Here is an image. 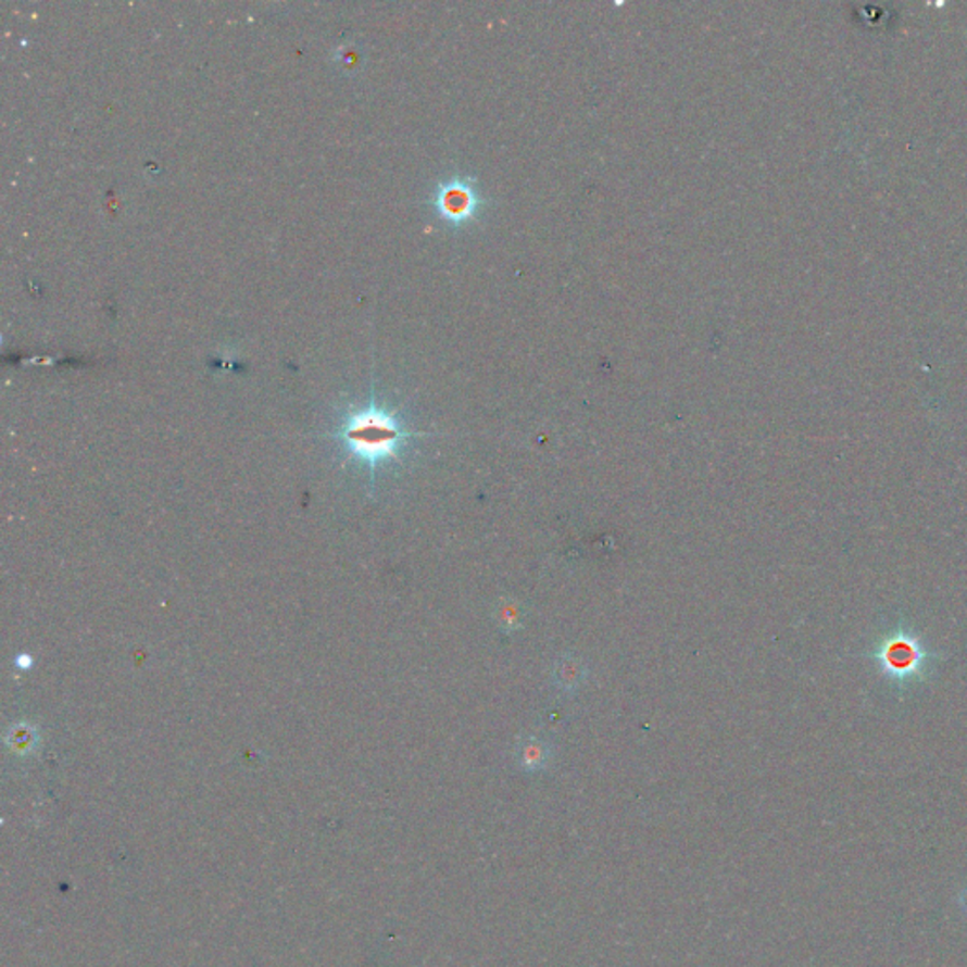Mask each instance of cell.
I'll use <instances>...</instances> for the list:
<instances>
[{"instance_id":"7a4b0ae2","label":"cell","mask_w":967,"mask_h":967,"mask_svg":"<svg viewBox=\"0 0 967 967\" xmlns=\"http://www.w3.org/2000/svg\"><path fill=\"white\" fill-rule=\"evenodd\" d=\"M431 206L444 224L465 227L477 222L486 201L478 191L477 181L467 176H454L437 186Z\"/></svg>"},{"instance_id":"3957f363","label":"cell","mask_w":967,"mask_h":967,"mask_svg":"<svg viewBox=\"0 0 967 967\" xmlns=\"http://www.w3.org/2000/svg\"><path fill=\"white\" fill-rule=\"evenodd\" d=\"M917 652L911 644H897L895 649L888 650L887 660L892 669L900 671H911V667L917 662Z\"/></svg>"},{"instance_id":"6da1fadb","label":"cell","mask_w":967,"mask_h":967,"mask_svg":"<svg viewBox=\"0 0 967 967\" xmlns=\"http://www.w3.org/2000/svg\"><path fill=\"white\" fill-rule=\"evenodd\" d=\"M419 434L404 424L401 414L375 398L354 406L340 419L335 439L352 462L365 465L375 482L376 473L403 460L404 450Z\"/></svg>"},{"instance_id":"277c9868","label":"cell","mask_w":967,"mask_h":967,"mask_svg":"<svg viewBox=\"0 0 967 967\" xmlns=\"http://www.w3.org/2000/svg\"><path fill=\"white\" fill-rule=\"evenodd\" d=\"M15 665L20 669H29L30 665H33V660H30V656H17L15 657Z\"/></svg>"}]
</instances>
